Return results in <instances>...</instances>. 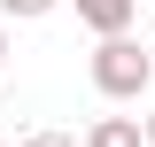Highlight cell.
Instances as JSON below:
<instances>
[{"label": "cell", "instance_id": "obj_4", "mask_svg": "<svg viewBox=\"0 0 155 147\" xmlns=\"http://www.w3.org/2000/svg\"><path fill=\"white\" fill-rule=\"evenodd\" d=\"M0 16H23L31 23V16H54V0H0Z\"/></svg>", "mask_w": 155, "mask_h": 147}, {"label": "cell", "instance_id": "obj_5", "mask_svg": "<svg viewBox=\"0 0 155 147\" xmlns=\"http://www.w3.org/2000/svg\"><path fill=\"white\" fill-rule=\"evenodd\" d=\"M23 147H70V132H31Z\"/></svg>", "mask_w": 155, "mask_h": 147}, {"label": "cell", "instance_id": "obj_1", "mask_svg": "<svg viewBox=\"0 0 155 147\" xmlns=\"http://www.w3.org/2000/svg\"><path fill=\"white\" fill-rule=\"evenodd\" d=\"M147 77H155V54H140V39L109 31V39L93 47V85L109 93V101H140V93H147Z\"/></svg>", "mask_w": 155, "mask_h": 147}, {"label": "cell", "instance_id": "obj_2", "mask_svg": "<svg viewBox=\"0 0 155 147\" xmlns=\"http://www.w3.org/2000/svg\"><path fill=\"white\" fill-rule=\"evenodd\" d=\"M132 16H140V0H78V23L85 31H132Z\"/></svg>", "mask_w": 155, "mask_h": 147}, {"label": "cell", "instance_id": "obj_7", "mask_svg": "<svg viewBox=\"0 0 155 147\" xmlns=\"http://www.w3.org/2000/svg\"><path fill=\"white\" fill-rule=\"evenodd\" d=\"M147 147H155V116H147Z\"/></svg>", "mask_w": 155, "mask_h": 147}, {"label": "cell", "instance_id": "obj_6", "mask_svg": "<svg viewBox=\"0 0 155 147\" xmlns=\"http://www.w3.org/2000/svg\"><path fill=\"white\" fill-rule=\"evenodd\" d=\"M0 70H8V31H0Z\"/></svg>", "mask_w": 155, "mask_h": 147}, {"label": "cell", "instance_id": "obj_3", "mask_svg": "<svg viewBox=\"0 0 155 147\" xmlns=\"http://www.w3.org/2000/svg\"><path fill=\"white\" fill-rule=\"evenodd\" d=\"M85 147H147V124H132V116H101V124L85 132Z\"/></svg>", "mask_w": 155, "mask_h": 147}]
</instances>
